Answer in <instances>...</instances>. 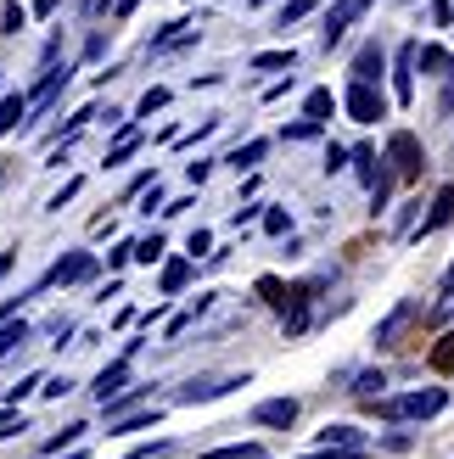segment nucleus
<instances>
[{
	"instance_id": "1",
	"label": "nucleus",
	"mask_w": 454,
	"mask_h": 459,
	"mask_svg": "<svg viewBox=\"0 0 454 459\" xmlns=\"http://www.w3.org/2000/svg\"><path fill=\"white\" fill-rule=\"evenodd\" d=\"M449 409V393L443 386H421V393H404V398H388V403H376V415H388V420H432Z\"/></svg>"
},
{
	"instance_id": "2",
	"label": "nucleus",
	"mask_w": 454,
	"mask_h": 459,
	"mask_svg": "<svg viewBox=\"0 0 454 459\" xmlns=\"http://www.w3.org/2000/svg\"><path fill=\"white\" fill-rule=\"evenodd\" d=\"M343 107H348V118L354 124H376V118H388V96H381V84H348V96H343Z\"/></svg>"
},
{
	"instance_id": "3",
	"label": "nucleus",
	"mask_w": 454,
	"mask_h": 459,
	"mask_svg": "<svg viewBox=\"0 0 454 459\" xmlns=\"http://www.w3.org/2000/svg\"><path fill=\"white\" fill-rule=\"evenodd\" d=\"M388 157H393V169H398L404 179H415V174L426 169V152L415 146V134H410V129H398L393 141H388Z\"/></svg>"
},
{
	"instance_id": "4",
	"label": "nucleus",
	"mask_w": 454,
	"mask_h": 459,
	"mask_svg": "<svg viewBox=\"0 0 454 459\" xmlns=\"http://www.w3.org/2000/svg\"><path fill=\"white\" fill-rule=\"evenodd\" d=\"M231 386H247V376H202V381H186V386H179V403H208V398H224Z\"/></svg>"
},
{
	"instance_id": "5",
	"label": "nucleus",
	"mask_w": 454,
	"mask_h": 459,
	"mask_svg": "<svg viewBox=\"0 0 454 459\" xmlns=\"http://www.w3.org/2000/svg\"><path fill=\"white\" fill-rule=\"evenodd\" d=\"M365 12H371V0H336V6L326 12V45H336Z\"/></svg>"
},
{
	"instance_id": "6",
	"label": "nucleus",
	"mask_w": 454,
	"mask_h": 459,
	"mask_svg": "<svg viewBox=\"0 0 454 459\" xmlns=\"http://www.w3.org/2000/svg\"><path fill=\"white\" fill-rule=\"evenodd\" d=\"M90 274H96V258H90V252H67V258L45 274V286H79V281H90Z\"/></svg>"
},
{
	"instance_id": "7",
	"label": "nucleus",
	"mask_w": 454,
	"mask_h": 459,
	"mask_svg": "<svg viewBox=\"0 0 454 459\" xmlns=\"http://www.w3.org/2000/svg\"><path fill=\"white\" fill-rule=\"evenodd\" d=\"M253 420L258 426H292V420H298V403H292V398H264L253 409Z\"/></svg>"
},
{
	"instance_id": "8",
	"label": "nucleus",
	"mask_w": 454,
	"mask_h": 459,
	"mask_svg": "<svg viewBox=\"0 0 454 459\" xmlns=\"http://www.w3.org/2000/svg\"><path fill=\"white\" fill-rule=\"evenodd\" d=\"M449 219H454V186H443V191H438V202H432V213L421 219V236H432V230H443Z\"/></svg>"
},
{
	"instance_id": "9",
	"label": "nucleus",
	"mask_w": 454,
	"mask_h": 459,
	"mask_svg": "<svg viewBox=\"0 0 454 459\" xmlns=\"http://www.w3.org/2000/svg\"><path fill=\"white\" fill-rule=\"evenodd\" d=\"M124 381H129V364H124V359H118V364H107V370L96 376V398H101V403H107V398H118V393H124Z\"/></svg>"
},
{
	"instance_id": "10",
	"label": "nucleus",
	"mask_w": 454,
	"mask_h": 459,
	"mask_svg": "<svg viewBox=\"0 0 454 459\" xmlns=\"http://www.w3.org/2000/svg\"><path fill=\"white\" fill-rule=\"evenodd\" d=\"M57 90H67V67H51L39 84H34V96H29V107H51L57 101Z\"/></svg>"
},
{
	"instance_id": "11",
	"label": "nucleus",
	"mask_w": 454,
	"mask_h": 459,
	"mask_svg": "<svg viewBox=\"0 0 454 459\" xmlns=\"http://www.w3.org/2000/svg\"><path fill=\"white\" fill-rule=\"evenodd\" d=\"M354 79L359 84H376L381 79V51H376V45H365V51L354 56Z\"/></svg>"
},
{
	"instance_id": "12",
	"label": "nucleus",
	"mask_w": 454,
	"mask_h": 459,
	"mask_svg": "<svg viewBox=\"0 0 454 459\" xmlns=\"http://www.w3.org/2000/svg\"><path fill=\"white\" fill-rule=\"evenodd\" d=\"M22 112H29V96H0V134H12L22 124Z\"/></svg>"
},
{
	"instance_id": "13",
	"label": "nucleus",
	"mask_w": 454,
	"mask_h": 459,
	"mask_svg": "<svg viewBox=\"0 0 454 459\" xmlns=\"http://www.w3.org/2000/svg\"><path fill=\"white\" fill-rule=\"evenodd\" d=\"M303 112H309L314 124H326L331 112H336V96H331V90H309V101H303Z\"/></svg>"
},
{
	"instance_id": "14",
	"label": "nucleus",
	"mask_w": 454,
	"mask_h": 459,
	"mask_svg": "<svg viewBox=\"0 0 454 459\" xmlns=\"http://www.w3.org/2000/svg\"><path fill=\"white\" fill-rule=\"evenodd\" d=\"M22 342H29V325H22V319H0V359L12 348H22Z\"/></svg>"
},
{
	"instance_id": "15",
	"label": "nucleus",
	"mask_w": 454,
	"mask_h": 459,
	"mask_svg": "<svg viewBox=\"0 0 454 459\" xmlns=\"http://www.w3.org/2000/svg\"><path fill=\"white\" fill-rule=\"evenodd\" d=\"M202 459H264L258 443H224V448H208Z\"/></svg>"
},
{
	"instance_id": "16",
	"label": "nucleus",
	"mask_w": 454,
	"mask_h": 459,
	"mask_svg": "<svg viewBox=\"0 0 454 459\" xmlns=\"http://www.w3.org/2000/svg\"><path fill=\"white\" fill-rule=\"evenodd\" d=\"M258 157H264V141H247V146H236L231 157H224V163L241 174V169H258Z\"/></svg>"
},
{
	"instance_id": "17",
	"label": "nucleus",
	"mask_w": 454,
	"mask_h": 459,
	"mask_svg": "<svg viewBox=\"0 0 454 459\" xmlns=\"http://www.w3.org/2000/svg\"><path fill=\"white\" fill-rule=\"evenodd\" d=\"M320 448H359V431L354 426H326L320 431Z\"/></svg>"
},
{
	"instance_id": "18",
	"label": "nucleus",
	"mask_w": 454,
	"mask_h": 459,
	"mask_svg": "<svg viewBox=\"0 0 454 459\" xmlns=\"http://www.w3.org/2000/svg\"><path fill=\"white\" fill-rule=\"evenodd\" d=\"M191 281V258H174V264H163V291L174 297L179 286H186Z\"/></svg>"
},
{
	"instance_id": "19",
	"label": "nucleus",
	"mask_w": 454,
	"mask_h": 459,
	"mask_svg": "<svg viewBox=\"0 0 454 459\" xmlns=\"http://www.w3.org/2000/svg\"><path fill=\"white\" fill-rule=\"evenodd\" d=\"M410 67H415V45H404V51H398V101H410Z\"/></svg>"
},
{
	"instance_id": "20",
	"label": "nucleus",
	"mask_w": 454,
	"mask_h": 459,
	"mask_svg": "<svg viewBox=\"0 0 454 459\" xmlns=\"http://www.w3.org/2000/svg\"><path fill=\"white\" fill-rule=\"evenodd\" d=\"M135 146H141V134H135V129H124L118 141H112V152H107V169H118V163H124V157H129Z\"/></svg>"
},
{
	"instance_id": "21",
	"label": "nucleus",
	"mask_w": 454,
	"mask_h": 459,
	"mask_svg": "<svg viewBox=\"0 0 454 459\" xmlns=\"http://www.w3.org/2000/svg\"><path fill=\"white\" fill-rule=\"evenodd\" d=\"M129 258H141V264H157V258H163V236H157V230H152V236H141V241H135V252H129Z\"/></svg>"
},
{
	"instance_id": "22",
	"label": "nucleus",
	"mask_w": 454,
	"mask_h": 459,
	"mask_svg": "<svg viewBox=\"0 0 454 459\" xmlns=\"http://www.w3.org/2000/svg\"><path fill=\"white\" fill-rule=\"evenodd\" d=\"M404 319H410V303H404V308H393L388 319H381V325H376V342H393V336H398V325H404Z\"/></svg>"
},
{
	"instance_id": "23",
	"label": "nucleus",
	"mask_w": 454,
	"mask_h": 459,
	"mask_svg": "<svg viewBox=\"0 0 454 459\" xmlns=\"http://www.w3.org/2000/svg\"><path fill=\"white\" fill-rule=\"evenodd\" d=\"M292 62H298V51H292V45H286V51H258V56H253V67H292Z\"/></svg>"
},
{
	"instance_id": "24",
	"label": "nucleus",
	"mask_w": 454,
	"mask_h": 459,
	"mask_svg": "<svg viewBox=\"0 0 454 459\" xmlns=\"http://www.w3.org/2000/svg\"><path fill=\"white\" fill-rule=\"evenodd\" d=\"M314 12V0H286V6H281V29H286V22H303Z\"/></svg>"
},
{
	"instance_id": "25",
	"label": "nucleus",
	"mask_w": 454,
	"mask_h": 459,
	"mask_svg": "<svg viewBox=\"0 0 454 459\" xmlns=\"http://www.w3.org/2000/svg\"><path fill=\"white\" fill-rule=\"evenodd\" d=\"M112 426H118V431H141V426H157V409H146V415H118Z\"/></svg>"
},
{
	"instance_id": "26",
	"label": "nucleus",
	"mask_w": 454,
	"mask_h": 459,
	"mask_svg": "<svg viewBox=\"0 0 454 459\" xmlns=\"http://www.w3.org/2000/svg\"><path fill=\"white\" fill-rule=\"evenodd\" d=\"M169 107V90H146L141 96V118H152V112H163Z\"/></svg>"
},
{
	"instance_id": "27",
	"label": "nucleus",
	"mask_w": 454,
	"mask_h": 459,
	"mask_svg": "<svg viewBox=\"0 0 454 459\" xmlns=\"http://www.w3.org/2000/svg\"><path fill=\"white\" fill-rule=\"evenodd\" d=\"M79 196V179H62V191L51 196V202H45V208H51V213H62V202H74Z\"/></svg>"
},
{
	"instance_id": "28",
	"label": "nucleus",
	"mask_w": 454,
	"mask_h": 459,
	"mask_svg": "<svg viewBox=\"0 0 454 459\" xmlns=\"http://www.w3.org/2000/svg\"><path fill=\"white\" fill-rule=\"evenodd\" d=\"M320 129H326V124H314V118H303V124H292V129H286V141H314V134H320Z\"/></svg>"
},
{
	"instance_id": "29",
	"label": "nucleus",
	"mask_w": 454,
	"mask_h": 459,
	"mask_svg": "<svg viewBox=\"0 0 454 459\" xmlns=\"http://www.w3.org/2000/svg\"><path fill=\"white\" fill-rule=\"evenodd\" d=\"M264 230H269V236H286V230H292V219H286L281 208H269V213H264Z\"/></svg>"
},
{
	"instance_id": "30",
	"label": "nucleus",
	"mask_w": 454,
	"mask_h": 459,
	"mask_svg": "<svg viewBox=\"0 0 454 459\" xmlns=\"http://www.w3.org/2000/svg\"><path fill=\"white\" fill-rule=\"evenodd\" d=\"M432 364H438V370H454V331L443 336V348L432 353Z\"/></svg>"
},
{
	"instance_id": "31",
	"label": "nucleus",
	"mask_w": 454,
	"mask_h": 459,
	"mask_svg": "<svg viewBox=\"0 0 454 459\" xmlns=\"http://www.w3.org/2000/svg\"><path fill=\"white\" fill-rule=\"evenodd\" d=\"M12 431H22V415L6 403V409H0V437H12Z\"/></svg>"
},
{
	"instance_id": "32",
	"label": "nucleus",
	"mask_w": 454,
	"mask_h": 459,
	"mask_svg": "<svg viewBox=\"0 0 454 459\" xmlns=\"http://www.w3.org/2000/svg\"><path fill=\"white\" fill-rule=\"evenodd\" d=\"M381 386H388V381H381V370H371V376H359L354 393H359V398H371V393H381Z\"/></svg>"
},
{
	"instance_id": "33",
	"label": "nucleus",
	"mask_w": 454,
	"mask_h": 459,
	"mask_svg": "<svg viewBox=\"0 0 454 459\" xmlns=\"http://www.w3.org/2000/svg\"><path fill=\"white\" fill-rule=\"evenodd\" d=\"M208 247H214V236H208V230H191V241H186V252H191V258H202Z\"/></svg>"
},
{
	"instance_id": "34",
	"label": "nucleus",
	"mask_w": 454,
	"mask_h": 459,
	"mask_svg": "<svg viewBox=\"0 0 454 459\" xmlns=\"http://www.w3.org/2000/svg\"><path fill=\"white\" fill-rule=\"evenodd\" d=\"M22 17H29V12H22V6H17V0H12V6H6V12H0V22H6V34H17V29H22Z\"/></svg>"
},
{
	"instance_id": "35",
	"label": "nucleus",
	"mask_w": 454,
	"mask_h": 459,
	"mask_svg": "<svg viewBox=\"0 0 454 459\" xmlns=\"http://www.w3.org/2000/svg\"><path fill=\"white\" fill-rule=\"evenodd\" d=\"M39 393H45V398H62V393H74V381H67V376H57V381H39Z\"/></svg>"
},
{
	"instance_id": "36",
	"label": "nucleus",
	"mask_w": 454,
	"mask_h": 459,
	"mask_svg": "<svg viewBox=\"0 0 454 459\" xmlns=\"http://www.w3.org/2000/svg\"><path fill=\"white\" fill-rule=\"evenodd\" d=\"M169 448H174V443H169V437H163V443H141V448H135V454H129V459H157V454H169Z\"/></svg>"
},
{
	"instance_id": "37",
	"label": "nucleus",
	"mask_w": 454,
	"mask_h": 459,
	"mask_svg": "<svg viewBox=\"0 0 454 459\" xmlns=\"http://www.w3.org/2000/svg\"><path fill=\"white\" fill-rule=\"evenodd\" d=\"M129 252H135V241H118V247L107 252V264H112V269H124V264H129Z\"/></svg>"
},
{
	"instance_id": "38",
	"label": "nucleus",
	"mask_w": 454,
	"mask_h": 459,
	"mask_svg": "<svg viewBox=\"0 0 454 459\" xmlns=\"http://www.w3.org/2000/svg\"><path fill=\"white\" fill-rule=\"evenodd\" d=\"M84 431H90V426H67V431H62V437H51V454H57V448H62V443H67V448H74V443H79V437H84Z\"/></svg>"
},
{
	"instance_id": "39",
	"label": "nucleus",
	"mask_w": 454,
	"mask_h": 459,
	"mask_svg": "<svg viewBox=\"0 0 454 459\" xmlns=\"http://www.w3.org/2000/svg\"><path fill=\"white\" fill-rule=\"evenodd\" d=\"M34 386H39V376H22V381H17V386H12V393H6V403H12V409H17V398H22V393H34Z\"/></svg>"
},
{
	"instance_id": "40",
	"label": "nucleus",
	"mask_w": 454,
	"mask_h": 459,
	"mask_svg": "<svg viewBox=\"0 0 454 459\" xmlns=\"http://www.w3.org/2000/svg\"><path fill=\"white\" fill-rule=\"evenodd\" d=\"M343 163H348V152H343V146H326V174H336Z\"/></svg>"
},
{
	"instance_id": "41",
	"label": "nucleus",
	"mask_w": 454,
	"mask_h": 459,
	"mask_svg": "<svg viewBox=\"0 0 454 459\" xmlns=\"http://www.w3.org/2000/svg\"><path fill=\"white\" fill-rule=\"evenodd\" d=\"M152 208H163V191H157V179H152L146 196H141V213H152Z\"/></svg>"
},
{
	"instance_id": "42",
	"label": "nucleus",
	"mask_w": 454,
	"mask_h": 459,
	"mask_svg": "<svg viewBox=\"0 0 454 459\" xmlns=\"http://www.w3.org/2000/svg\"><path fill=\"white\" fill-rule=\"evenodd\" d=\"M135 6H141V0H112V12H118V17H129Z\"/></svg>"
},
{
	"instance_id": "43",
	"label": "nucleus",
	"mask_w": 454,
	"mask_h": 459,
	"mask_svg": "<svg viewBox=\"0 0 454 459\" xmlns=\"http://www.w3.org/2000/svg\"><path fill=\"white\" fill-rule=\"evenodd\" d=\"M57 6H62V0H34V12H39V17H51Z\"/></svg>"
},
{
	"instance_id": "44",
	"label": "nucleus",
	"mask_w": 454,
	"mask_h": 459,
	"mask_svg": "<svg viewBox=\"0 0 454 459\" xmlns=\"http://www.w3.org/2000/svg\"><path fill=\"white\" fill-rule=\"evenodd\" d=\"M443 291H449V297H454V269H449V274H443Z\"/></svg>"
},
{
	"instance_id": "45",
	"label": "nucleus",
	"mask_w": 454,
	"mask_h": 459,
	"mask_svg": "<svg viewBox=\"0 0 454 459\" xmlns=\"http://www.w3.org/2000/svg\"><path fill=\"white\" fill-rule=\"evenodd\" d=\"M101 6H112V0H101Z\"/></svg>"
},
{
	"instance_id": "46",
	"label": "nucleus",
	"mask_w": 454,
	"mask_h": 459,
	"mask_svg": "<svg viewBox=\"0 0 454 459\" xmlns=\"http://www.w3.org/2000/svg\"><path fill=\"white\" fill-rule=\"evenodd\" d=\"M449 74H454V62H449Z\"/></svg>"
},
{
	"instance_id": "47",
	"label": "nucleus",
	"mask_w": 454,
	"mask_h": 459,
	"mask_svg": "<svg viewBox=\"0 0 454 459\" xmlns=\"http://www.w3.org/2000/svg\"><path fill=\"white\" fill-rule=\"evenodd\" d=\"M0 179H6V174H0Z\"/></svg>"
},
{
	"instance_id": "48",
	"label": "nucleus",
	"mask_w": 454,
	"mask_h": 459,
	"mask_svg": "<svg viewBox=\"0 0 454 459\" xmlns=\"http://www.w3.org/2000/svg\"><path fill=\"white\" fill-rule=\"evenodd\" d=\"M449 303H454V297H449Z\"/></svg>"
}]
</instances>
